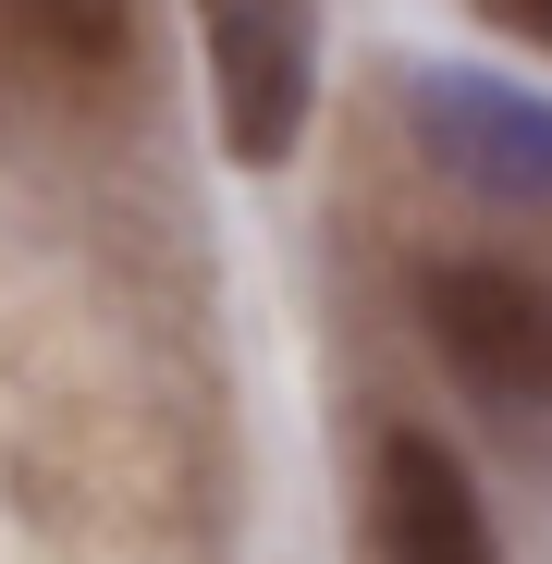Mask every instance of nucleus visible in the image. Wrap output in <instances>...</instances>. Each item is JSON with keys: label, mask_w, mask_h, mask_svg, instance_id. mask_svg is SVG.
Returning <instances> with one entry per match:
<instances>
[{"label": "nucleus", "mask_w": 552, "mask_h": 564, "mask_svg": "<svg viewBox=\"0 0 552 564\" xmlns=\"http://www.w3.org/2000/svg\"><path fill=\"white\" fill-rule=\"evenodd\" d=\"M418 332L467 393L552 405V282H528L504 258H442V270H418Z\"/></svg>", "instance_id": "nucleus-1"}, {"label": "nucleus", "mask_w": 552, "mask_h": 564, "mask_svg": "<svg viewBox=\"0 0 552 564\" xmlns=\"http://www.w3.org/2000/svg\"><path fill=\"white\" fill-rule=\"evenodd\" d=\"M197 37H209V99H221V148L246 172H283L307 135V0H197Z\"/></svg>", "instance_id": "nucleus-2"}, {"label": "nucleus", "mask_w": 552, "mask_h": 564, "mask_svg": "<svg viewBox=\"0 0 552 564\" xmlns=\"http://www.w3.org/2000/svg\"><path fill=\"white\" fill-rule=\"evenodd\" d=\"M405 99H418V148L454 184L552 209V99H528V86H504V74H467V62H430Z\"/></svg>", "instance_id": "nucleus-3"}, {"label": "nucleus", "mask_w": 552, "mask_h": 564, "mask_svg": "<svg viewBox=\"0 0 552 564\" xmlns=\"http://www.w3.org/2000/svg\"><path fill=\"white\" fill-rule=\"evenodd\" d=\"M381 564H504L479 479L430 430H393L381 442Z\"/></svg>", "instance_id": "nucleus-4"}, {"label": "nucleus", "mask_w": 552, "mask_h": 564, "mask_svg": "<svg viewBox=\"0 0 552 564\" xmlns=\"http://www.w3.org/2000/svg\"><path fill=\"white\" fill-rule=\"evenodd\" d=\"M25 25L50 50H74V62H111L123 50V0H25Z\"/></svg>", "instance_id": "nucleus-5"}, {"label": "nucleus", "mask_w": 552, "mask_h": 564, "mask_svg": "<svg viewBox=\"0 0 552 564\" xmlns=\"http://www.w3.org/2000/svg\"><path fill=\"white\" fill-rule=\"evenodd\" d=\"M504 13H516V25H528L540 50H552V0H504Z\"/></svg>", "instance_id": "nucleus-6"}]
</instances>
